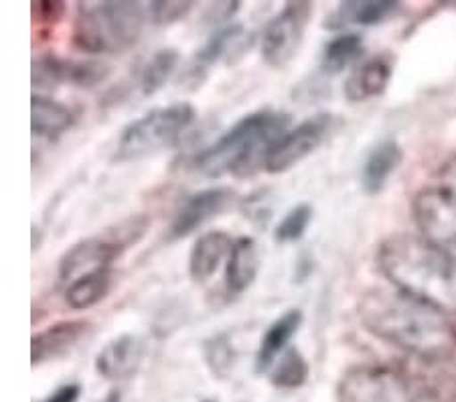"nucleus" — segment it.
Returning a JSON list of instances; mask_svg holds the SVG:
<instances>
[{
	"label": "nucleus",
	"mask_w": 456,
	"mask_h": 402,
	"mask_svg": "<svg viewBox=\"0 0 456 402\" xmlns=\"http://www.w3.org/2000/svg\"><path fill=\"white\" fill-rule=\"evenodd\" d=\"M359 317L375 338L424 362H444L456 349L454 324L398 289H373L359 301Z\"/></svg>",
	"instance_id": "f257e3e1"
},
{
	"label": "nucleus",
	"mask_w": 456,
	"mask_h": 402,
	"mask_svg": "<svg viewBox=\"0 0 456 402\" xmlns=\"http://www.w3.org/2000/svg\"><path fill=\"white\" fill-rule=\"evenodd\" d=\"M378 267L406 295L456 316V265L416 234H394L378 250Z\"/></svg>",
	"instance_id": "f03ea898"
},
{
	"label": "nucleus",
	"mask_w": 456,
	"mask_h": 402,
	"mask_svg": "<svg viewBox=\"0 0 456 402\" xmlns=\"http://www.w3.org/2000/svg\"><path fill=\"white\" fill-rule=\"evenodd\" d=\"M290 116L274 110H257L244 116L225 135L197 152L191 159V169L205 177H219L233 173L248 177L266 167L268 152L274 143L289 130Z\"/></svg>",
	"instance_id": "7ed1b4c3"
},
{
	"label": "nucleus",
	"mask_w": 456,
	"mask_h": 402,
	"mask_svg": "<svg viewBox=\"0 0 456 402\" xmlns=\"http://www.w3.org/2000/svg\"><path fill=\"white\" fill-rule=\"evenodd\" d=\"M149 9L141 3H86L79 6L73 43L87 53H122L141 39Z\"/></svg>",
	"instance_id": "20e7f679"
},
{
	"label": "nucleus",
	"mask_w": 456,
	"mask_h": 402,
	"mask_svg": "<svg viewBox=\"0 0 456 402\" xmlns=\"http://www.w3.org/2000/svg\"><path fill=\"white\" fill-rule=\"evenodd\" d=\"M339 402H448L426 376L392 365H357L341 378Z\"/></svg>",
	"instance_id": "39448f33"
},
{
	"label": "nucleus",
	"mask_w": 456,
	"mask_h": 402,
	"mask_svg": "<svg viewBox=\"0 0 456 402\" xmlns=\"http://www.w3.org/2000/svg\"><path fill=\"white\" fill-rule=\"evenodd\" d=\"M146 228H149V219L144 216H134L122 219L114 228H108L98 236L73 244L59 260V281L71 284L84 275L112 268V262L126 248L136 244L144 236Z\"/></svg>",
	"instance_id": "423d86ee"
},
{
	"label": "nucleus",
	"mask_w": 456,
	"mask_h": 402,
	"mask_svg": "<svg viewBox=\"0 0 456 402\" xmlns=\"http://www.w3.org/2000/svg\"><path fill=\"white\" fill-rule=\"evenodd\" d=\"M195 108L187 102L151 110L130 122L118 141V160H138L173 146L195 122Z\"/></svg>",
	"instance_id": "0eeeda50"
},
{
	"label": "nucleus",
	"mask_w": 456,
	"mask_h": 402,
	"mask_svg": "<svg viewBox=\"0 0 456 402\" xmlns=\"http://www.w3.org/2000/svg\"><path fill=\"white\" fill-rule=\"evenodd\" d=\"M418 236L456 265V200L443 187H426L411 203Z\"/></svg>",
	"instance_id": "6e6552de"
},
{
	"label": "nucleus",
	"mask_w": 456,
	"mask_h": 402,
	"mask_svg": "<svg viewBox=\"0 0 456 402\" xmlns=\"http://www.w3.org/2000/svg\"><path fill=\"white\" fill-rule=\"evenodd\" d=\"M311 14L313 4L306 0L286 3L282 11L264 27L260 49L262 60L270 68H286L292 62V57L298 53Z\"/></svg>",
	"instance_id": "1a4fd4ad"
},
{
	"label": "nucleus",
	"mask_w": 456,
	"mask_h": 402,
	"mask_svg": "<svg viewBox=\"0 0 456 402\" xmlns=\"http://www.w3.org/2000/svg\"><path fill=\"white\" fill-rule=\"evenodd\" d=\"M335 124L337 120L333 114H316L313 119L300 122L298 127L286 130L270 149L264 169L268 173H284L292 169L327 141V136L335 130Z\"/></svg>",
	"instance_id": "9d476101"
},
{
	"label": "nucleus",
	"mask_w": 456,
	"mask_h": 402,
	"mask_svg": "<svg viewBox=\"0 0 456 402\" xmlns=\"http://www.w3.org/2000/svg\"><path fill=\"white\" fill-rule=\"evenodd\" d=\"M235 201V193L230 187H209L200 193L189 195L183 206L176 209L171 224L173 238H185L200 230L209 219L222 216Z\"/></svg>",
	"instance_id": "9b49d317"
},
{
	"label": "nucleus",
	"mask_w": 456,
	"mask_h": 402,
	"mask_svg": "<svg viewBox=\"0 0 456 402\" xmlns=\"http://www.w3.org/2000/svg\"><path fill=\"white\" fill-rule=\"evenodd\" d=\"M144 357V343L136 335L124 333L108 341L95 356V370L108 380H124L141 368Z\"/></svg>",
	"instance_id": "f8f14e48"
},
{
	"label": "nucleus",
	"mask_w": 456,
	"mask_h": 402,
	"mask_svg": "<svg viewBox=\"0 0 456 402\" xmlns=\"http://www.w3.org/2000/svg\"><path fill=\"white\" fill-rule=\"evenodd\" d=\"M235 240H232L230 234L213 230L203 234L200 240L191 248L189 254V275L191 279L197 283H203L211 279L222 267L225 258H230L232 248Z\"/></svg>",
	"instance_id": "ddd939ff"
},
{
	"label": "nucleus",
	"mask_w": 456,
	"mask_h": 402,
	"mask_svg": "<svg viewBox=\"0 0 456 402\" xmlns=\"http://www.w3.org/2000/svg\"><path fill=\"white\" fill-rule=\"evenodd\" d=\"M90 324L86 321H61L43 332L35 333L31 340V360L33 365L63 356L84 338Z\"/></svg>",
	"instance_id": "4468645a"
},
{
	"label": "nucleus",
	"mask_w": 456,
	"mask_h": 402,
	"mask_svg": "<svg viewBox=\"0 0 456 402\" xmlns=\"http://www.w3.org/2000/svg\"><path fill=\"white\" fill-rule=\"evenodd\" d=\"M394 65L386 55L371 57L351 71L345 82V96L351 102H365L375 96H381L392 79Z\"/></svg>",
	"instance_id": "2eb2a0df"
},
{
	"label": "nucleus",
	"mask_w": 456,
	"mask_h": 402,
	"mask_svg": "<svg viewBox=\"0 0 456 402\" xmlns=\"http://www.w3.org/2000/svg\"><path fill=\"white\" fill-rule=\"evenodd\" d=\"M260 270V248L249 236H241L233 242L232 254L225 267V287L230 295H241L252 287Z\"/></svg>",
	"instance_id": "dca6fc26"
},
{
	"label": "nucleus",
	"mask_w": 456,
	"mask_h": 402,
	"mask_svg": "<svg viewBox=\"0 0 456 402\" xmlns=\"http://www.w3.org/2000/svg\"><path fill=\"white\" fill-rule=\"evenodd\" d=\"M303 319H305L303 311L290 309L286 311L284 316L278 317L274 324H270L266 333L262 335L260 348H257V354H256L257 372L270 370L278 357L289 349V343L294 335H297L300 325H303Z\"/></svg>",
	"instance_id": "f3484780"
},
{
	"label": "nucleus",
	"mask_w": 456,
	"mask_h": 402,
	"mask_svg": "<svg viewBox=\"0 0 456 402\" xmlns=\"http://www.w3.org/2000/svg\"><path fill=\"white\" fill-rule=\"evenodd\" d=\"M402 146L395 141H384L367 155L362 171V185L367 193H379L387 179L402 163Z\"/></svg>",
	"instance_id": "a211bd4d"
},
{
	"label": "nucleus",
	"mask_w": 456,
	"mask_h": 402,
	"mask_svg": "<svg viewBox=\"0 0 456 402\" xmlns=\"http://www.w3.org/2000/svg\"><path fill=\"white\" fill-rule=\"evenodd\" d=\"M73 112L59 102L51 100L41 94H33L31 98V130L35 136L53 138L61 136L73 127Z\"/></svg>",
	"instance_id": "6ab92c4d"
},
{
	"label": "nucleus",
	"mask_w": 456,
	"mask_h": 402,
	"mask_svg": "<svg viewBox=\"0 0 456 402\" xmlns=\"http://www.w3.org/2000/svg\"><path fill=\"white\" fill-rule=\"evenodd\" d=\"M112 283H114L112 268H102V270H95V273L84 275L79 276L77 281L68 284L65 301H68V305L73 311L90 309V307L98 305L102 299L108 297L110 289H112Z\"/></svg>",
	"instance_id": "aec40b11"
},
{
	"label": "nucleus",
	"mask_w": 456,
	"mask_h": 402,
	"mask_svg": "<svg viewBox=\"0 0 456 402\" xmlns=\"http://www.w3.org/2000/svg\"><path fill=\"white\" fill-rule=\"evenodd\" d=\"M398 3L394 0H365V3H343L339 9L329 19L330 29H339L345 25H375L386 21L389 14L395 12Z\"/></svg>",
	"instance_id": "412c9836"
},
{
	"label": "nucleus",
	"mask_w": 456,
	"mask_h": 402,
	"mask_svg": "<svg viewBox=\"0 0 456 402\" xmlns=\"http://www.w3.org/2000/svg\"><path fill=\"white\" fill-rule=\"evenodd\" d=\"M244 39H246V31L241 25H230V27L219 29V31L213 35L208 43H205L200 53H197L195 62L200 68L208 70L213 63L222 62L224 57L232 55L233 51H240Z\"/></svg>",
	"instance_id": "4be33fe9"
},
{
	"label": "nucleus",
	"mask_w": 456,
	"mask_h": 402,
	"mask_svg": "<svg viewBox=\"0 0 456 402\" xmlns=\"http://www.w3.org/2000/svg\"><path fill=\"white\" fill-rule=\"evenodd\" d=\"M308 362L300 349L289 348L270 368V380L276 389L297 390L306 382Z\"/></svg>",
	"instance_id": "5701e85b"
},
{
	"label": "nucleus",
	"mask_w": 456,
	"mask_h": 402,
	"mask_svg": "<svg viewBox=\"0 0 456 402\" xmlns=\"http://www.w3.org/2000/svg\"><path fill=\"white\" fill-rule=\"evenodd\" d=\"M363 39L357 33H341L330 39L322 51V68L329 73H339L362 55Z\"/></svg>",
	"instance_id": "b1692460"
},
{
	"label": "nucleus",
	"mask_w": 456,
	"mask_h": 402,
	"mask_svg": "<svg viewBox=\"0 0 456 402\" xmlns=\"http://www.w3.org/2000/svg\"><path fill=\"white\" fill-rule=\"evenodd\" d=\"M179 63V53L175 49H160L154 53L141 73V90L144 96H152L163 87Z\"/></svg>",
	"instance_id": "393cba45"
},
{
	"label": "nucleus",
	"mask_w": 456,
	"mask_h": 402,
	"mask_svg": "<svg viewBox=\"0 0 456 402\" xmlns=\"http://www.w3.org/2000/svg\"><path fill=\"white\" fill-rule=\"evenodd\" d=\"M311 219H313V208L308 206V203H298V206H294L289 214L282 217V222L276 226L274 238L278 242H284V244L297 242V240L305 236Z\"/></svg>",
	"instance_id": "a878e982"
},
{
	"label": "nucleus",
	"mask_w": 456,
	"mask_h": 402,
	"mask_svg": "<svg viewBox=\"0 0 456 402\" xmlns=\"http://www.w3.org/2000/svg\"><path fill=\"white\" fill-rule=\"evenodd\" d=\"M108 65L100 62H68L65 60V84L90 87L108 78Z\"/></svg>",
	"instance_id": "bb28decb"
},
{
	"label": "nucleus",
	"mask_w": 456,
	"mask_h": 402,
	"mask_svg": "<svg viewBox=\"0 0 456 402\" xmlns=\"http://www.w3.org/2000/svg\"><path fill=\"white\" fill-rule=\"evenodd\" d=\"M65 84V60L55 55H43L33 62V86L39 90Z\"/></svg>",
	"instance_id": "cd10ccee"
},
{
	"label": "nucleus",
	"mask_w": 456,
	"mask_h": 402,
	"mask_svg": "<svg viewBox=\"0 0 456 402\" xmlns=\"http://www.w3.org/2000/svg\"><path fill=\"white\" fill-rule=\"evenodd\" d=\"M205 360H208L213 374H217L219 378L230 374L233 352L225 335H216V338L205 343Z\"/></svg>",
	"instance_id": "c85d7f7f"
},
{
	"label": "nucleus",
	"mask_w": 456,
	"mask_h": 402,
	"mask_svg": "<svg viewBox=\"0 0 456 402\" xmlns=\"http://www.w3.org/2000/svg\"><path fill=\"white\" fill-rule=\"evenodd\" d=\"M146 9H149V17L157 25H171L187 17L189 11L193 9V3H179V0L165 3V0H157V3H151Z\"/></svg>",
	"instance_id": "c756f323"
},
{
	"label": "nucleus",
	"mask_w": 456,
	"mask_h": 402,
	"mask_svg": "<svg viewBox=\"0 0 456 402\" xmlns=\"http://www.w3.org/2000/svg\"><path fill=\"white\" fill-rule=\"evenodd\" d=\"M440 187L456 200V155L448 159L443 165V169H440Z\"/></svg>",
	"instance_id": "7c9ffc66"
},
{
	"label": "nucleus",
	"mask_w": 456,
	"mask_h": 402,
	"mask_svg": "<svg viewBox=\"0 0 456 402\" xmlns=\"http://www.w3.org/2000/svg\"><path fill=\"white\" fill-rule=\"evenodd\" d=\"M63 11H65V6L61 3H35L33 4L35 19H39V21H57L63 14Z\"/></svg>",
	"instance_id": "2f4dec72"
},
{
	"label": "nucleus",
	"mask_w": 456,
	"mask_h": 402,
	"mask_svg": "<svg viewBox=\"0 0 456 402\" xmlns=\"http://www.w3.org/2000/svg\"><path fill=\"white\" fill-rule=\"evenodd\" d=\"M79 392H82V389H79L77 384H65L59 386L55 392H51L49 397L41 402H77Z\"/></svg>",
	"instance_id": "473e14b6"
},
{
	"label": "nucleus",
	"mask_w": 456,
	"mask_h": 402,
	"mask_svg": "<svg viewBox=\"0 0 456 402\" xmlns=\"http://www.w3.org/2000/svg\"><path fill=\"white\" fill-rule=\"evenodd\" d=\"M102 402H120V394L112 392V394H110V397H106Z\"/></svg>",
	"instance_id": "72a5a7b5"
},
{
	"label": "nucleus",
	"mask_w": 456,
	"mask_h": 402,
	"mask_svg": "<svg viewBox=\"0 0 456 402\" xmlns=\"http://www.w3.org/2000/svg\"><path fill=\"white\" fill-rule=\"evenodd\" d=\"M203 402H213V400H203Z\"/></svg>",
	"instance_id": "f704fd0d"
}]
</instances>
